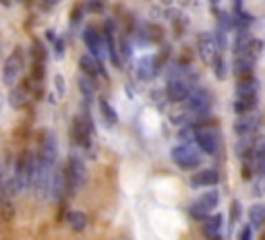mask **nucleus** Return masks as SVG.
I'll return each mask as SVG.
<instances>
[{"instance_id":"nucleus-1","label":"nucleus","mask_w":265,"mask_h":240,"mask_svg":"<svg viewBox=\"0 0 265 240\" xmlns=\"http://www.w3.org/2000/svg\"><path fill=\"white\" fill-rule=\"evenodd\" d=\"M63 170H65V180H67V190L69 193H77V190H81L85 180H87L85 162L77 154H71L69 162H67V168H63Z\"/></svg>"},{"instance_id":"nucleus-2","label":"nucleus","mask_w":265,"mask_h":240,"mask_svg":"<svg viewBox=\"0 0 265 240\" xmlns=\"http://www.w3.org/2000/svg\"><path fill=\"white\" fill-rule=\"evenodd\" d=\"M35 170H37V156L33 151H23L19 158H17V164H15V178L23 188H31L33 186V178H35Z\"/></svg>"},{"instance_id":"nucleus-3","label":"nucleus","mask_w":265,"mask_h":240,"mask_svg":"<svg viewBox=\"0 0 265 240\" xmlns=\"http://www.w3.org/2000/svg\"><path fill=\"white\" fill-rule=\"evenodd\" d=\"M170 156H172L174 164H176L180 170H187V172L197 170V168L201 166V162H203V160H201L199 149H197V147H193L191 143H180V145L172 147Z\"/></svg>"},{"instance_id":"nucleus-4","label":"nucleus","mask_w":265,"mask_h":240,"mask_svg":"<svg viewBox=\"0 0 265 240\" xmlns=\"http://www.w3.org/2000/svg\"><path fill=\"white\" fill-rule=\"evenodd\" d=\"M218 203H220V195H218V190H207V193H203L199 199H195L193 203H191V207H189V213H191V217L193 220H199V222H203L207 215H211V211H214L216 207H218Z\"/></svg>"},{"instance_id":"nucleus-5","label":"nucleus","mask_w":265,"mask_h":240,"mask_svg":"<svg viewBox=\"0 0 265 240\" xmlns=\"http://www.w3.org/2000/svg\"><path fill=\"white\" fill-rule=\"evenodd\" d=\"M211 104H214V95L203 87H193L187 98V108L195 116H205L209 112Z\"/></svg>"},{"instance_id":"nucleus-6","label":"nucleus","mask_w":265,"mask_h":240,"mask_svg":"<svg viewBox=\"0 0 265 240\" xmlns=\"http://www.w3.org/2000/svg\"><path fill=\"white\" fill-rule=\"evenodd\" d=\"M23 67H25L23 50H21V48H15V52L7 58L5 67H3V83H5L7 87H15V85H17V81L21 79Z\"/></svg>"},{"instance_id":"nucleus-7","label":"nucleus","mask_w":265,"mask_h":240,"mask_svg":"<svg viewBox=\"0 0 265 240\" xmlns=\"http://www.w3.org/2000/svg\"><path fill=\"white\" fill-rule=\"evenodd\" d=\"M83 41H85V46H87V50H89L91 56H95L97 60L108 58V50H106L104 35L95 27H85L83 29Z\"/></svg>"},{"instance_id":"nucleus-8","label":"nucleus","mask_w":265,"mask_h":240,"mask_svg":"<svg viewBox=\"0 0 265 240\" xmlns=\"http://www.w3.org/2000/svg\"><path fill=\"white\" fill-rule=\"evenodd\" d=\"M37 160L42 164H48V166H56V160H58V143H56V137L48 133L39 145V154H37Z\"/></svg>"},{"instance_id":"nucleus-9","label":"nucleus","mask_w":265,"mask_h":240,"mask_svg":"<svg viewBox=\"0 0 265 240\" xmlns=\"http://www.w3.org/2000/svg\"><path fill=\"white\" fill-rule=\"evenodd\" d=\"M164 93H166V98L172 104H180V102H187L189 93H191V87H189V83L185 79H168Z\"/></svg>"},{"instance_id":"nucleus-10","label":"nucleus","mask_w":265,"mask_h":240,"mask_svg":"<svg viewBox=\"0 0 265 240\" xmlns=\"http://www.w3.org/2000/svg\"><path fill=\"white\" fill-rule=\"evenodd\" d=\"M195 141H197V147L207 156H214L218 151V135H216V130L199 128L197 135H195Z\"/></svg>"},{"instance_id":"nucleus-11","label":"nucleus","mask_w":265,"mask_h":240,"mask_svg":"<svg viewBox=\"0 0 265 240\" xmlns=\"http://www.w3.org/2000/svg\"><path fill=\"white\" fill-rule=\"evenodd\" d=\"M197 48H199V54L205 62H214V58L218 56V41L214 35H209V33H203L199 35V41H197Z\"/></svg>"},{"instance_id":"nucleus-12","label":"nucleus","mask_w":265,"mask_h":240,"mask_svg":"<svg viewBox=\"0 0 265 240\" xmlns=\"http://www.w3.org/2000/svg\"><path fill=\"white\" fill-rule=\"evenodd\" d=\"M257 91H259V81L253 75L238 79V85H236V98L238 100H257Z\"/></svg>"},{"instance_id":"nucleus-13","label":"nucleus","mask_w":265,"mask_h":240,"mask_svg":"<svg viewBox=\"0 0 265 240\" xmlns=\"http://www.w3.org/2000/svg\"><path fill=\"white\" fill-rule=\"evenodd\" d=\"M220 182V174L218 170L214 168H207V170H197L193 176H191V184L195 188H201V186H216Z\"/></svg>"},{"instance_id":"nucleus-14","label":"nucleus","mask_w":265,"mask_h":240,"mask_svg":"<svg viewBox=\"0 0 265 240\" xmlns=\"http://www.w3.org/2000/svg\"><path fill=\"white\" fill-rule=\"evenodd\" d=\"M69 193L67 190V180H65V170L58 168L54 170V174H52V184H50V195L54 197V199H63L65 195Z\"/></svg>"},{"instance_id":"nucleus-15","label":"nucleus","mask_w":265,"mask_h":240,"mask_svg":"<svg viewBox=\"0 0 265 240\" xmlns=\"http://www.w3.org/2000/svg\"><path fill=\"white\" fill-rule=\"evenodd\" d=\"M232 69H234V73H236L238 79L251 77L253 75V69H255V58H251V56H247V54L240 52V54H236Z\"/></svg>"},{"instance_id":"nucleus-16","label":"nucleus","mask_w":265,"mask_h":240,"mask_svg":"<svg viewBox=\"0 0 265 240\" xmlns=\"http://www.w3.org/2000/svg\"><path fill=\"white\" fill-rule=\"evenodd\" d=\"M79 67H81L83 75H87V77H91V79H95V77L101 73L99 60H97L95 56H91V54H83V56L79 58Z\"/></svg>"},{"instance_id":"nucleus-17","label":"nucleus","mask_w":265,"mask_h":240,"mask_svg":"<svg viewBox=\"0 0 265 240\" xmlns=\"http://www.w3.org/2000/svg\"><path fill=\"white\" fill-rule=\"evenodd\" d=\"M257 126H259V118H255V116H244V114H242V116L236 120L234 130H236L238 137H244V135H253V133L257 130Z\"/></svg>"},{"instance_id":"nucleus-18","label":"nucleus","mask_w":265,"mask_h":240,"mask_svg":"<svg viewBox=\"0 0 265 240\" xmlns=\"http://www.w3.org/2000/svg\"><path fill=\"white\" fill-rule=\"evenodd\" d=\"M203 222H205V224H203V234H205L207 238L218 236V234H220V230H222V226H224V217H222L220 213L207 215Z\"/></svg>"},{"instance_id":"nucleus-19","label":"nucleus","mask_w":265,"mask_h":240,"mask_svg":"<svg viewBox=\"0 0 265 240\" xmlns=\"http://www.w3.org/2000/svg\"><path fill=\"white\" fill-rule=\"evenodd\" d=\"M249 224L251 228H261L265 224V205L263 203H255L249 209Z\"/></svg>"},{"instance_id":"nucleus-20","label":"nucleus","mask_w":265,"mask_h":240,"mask_svg":"<svg viewBox=\"0 0 265 240\" xmlns=\"http://www.w3.org/2000/svg\"><path fill=\"white\" fill-rule=\"evenodd\" d=\"M99 112H101V116H104L106 124H110V126L118 124V114H116V110L112 108V104H110L108 100H106V98H101V100H99Z\"/></svg>"},{"instance_id":"nucleus-21","label":"nucleus","mask_w":265,"mask_h":240,"mask_svg":"<svg viewBox=\"0 0 265 240\" xmlns=\"http://www.w3.org/2000/svg\"><path fill=\"white\" fill-rule=\"evenodd\" d=\"M9 104H11L15 110H21V108L27 104V93H25V89L11 87V91H9Z\"/></svg>"},{"instance_id":"nucleus-22","label":"nucleus","mask_w":265,"mask_h":240,"mask_svg":"<svg viewBox=\"0 0 265 240\" xmlns=\"http://www.w3.org/2000/svg\"><path fill=\"white\" fill-rule=\"evenodd\" d=\"M137 71H139V77H141L143 81H147V79H151V77L155 75V71H157V62H155L153 58H141V62H139V67H137Z\"/></svg>"},{"instance_id":"nucleus-23","label":"nucleus","mask_w":265,"mask_h":240,"mask_svg":"<svg viewBox=\"0 0 265 240\" xmlns=\"http://www.w3.org/2000/svg\"><path fill=\"white\" fill-rule=\"evenodd\" d=\"M67 222L75 232H83L87 226V215L83 211H69L67 213Z\"/></svg>"},{"instance_id":"nucleus-24","label":"nucleus","mask_w":265,"mask_h":240,"mask_svg":"<svg viewBox=\"0 0 265 240\" xmlns=\"http://www.w3.org/2000/svg\"><path fill=\"white\" fill-rule=\"evenodd\" d=\"M255 106H257V100H238V98H236V102H234V112L242 116V114H249Z\"/></svg>"},{"instance_id":"nucleus-25","label":"nucleus","mask_w":265,"mask_h":240,"mask_svg":"<svg viewBox=\"0 0 265 240\" xmlns=\"http://www.w3.org/2000/svg\"><path fill=\"white\" fill-rule=\"evenodd\" d=\"M79 85H81V93L85 95V100H91V95H93V91H95V87H93V79H91V77H87V75H83V77L79 79Z\"/></svg>"},{"instance_id":"nucleus-26","label":"nucleus","mask_w":265,"mask_h":240,"mask_svg":"<svg viewBox=\"0 0 265 240\" xmlns=\"http://www.w3.org/2000/svg\"><path fill=\"white\" fill-rule=\"evenodd\" d=\"M187 120H191V112H189L187 106L180 108V110H174V112L170 114V122H172V124H185Z\"/></svg>"},{"instance_id":"nucleus-27","label":"nucleus","mask_w":265,"mask_h":240,"mask_svg":"<svg viewBox=\"0 0 265 240\" xmlns=\"http://www.w3.org/2000/svg\"><path fill=\"white\" fill-rule=\"evenodd\" d=\"M31 58H33V62H42V64L46 60V48L39 41H33V46H31Z\"/></svg>"},{"instance_id":"nucleus-28","label":"nucleus","mask_w":265,"mask_h":240,"mask_svg":"<svg viewBox=\"0 0 265 240\" xmlns=\"http://www.w3.org/2000/svg\"><path fill=\"white\" fill-rule=\"evenodd\" d=\"M211 64H214V71H216V77L218 79H224L226 77V62H224L222 56H216Z\"/></svg>"},{"instance_id":"nucleus-29","label":"nucleus","mask_w":265,"mask_h":240,"mask_svg":"<svg viewBox=\"0 0 265 240\" xmlns=\"http://www.w3.org/2000/svg\"><path fill=\"white\" fill-rule=\"evenodd\" d=\"M240 211H242V209H240V203L234 199V201L230 203V224H236V222L240 220Z\"/></svg>"},{"instance_id":"nucleus-30","label":"nucleus","mask_w":265,"mask_h":240,"mask_svg":"<svg viewBox=\"0 0 265 240\" xmlns=\"http://www.w3.org/2000/svg\"><path fill=\"white\" fill-rule=\"evenodd\" d=\"M7 197H9V193H7V178H5L3 168H0V205L7 201Z\"/></svg>"},{"instance_id":"nucleus-31","label":"nucleus","mask_w":265,"mask_h":240,"mask_svg":"<svg viewBox=\"0 0 265 240\" xmlns=\"http://www.w3.org/2000/svg\"><path fill=\"white\" fill-rule=\"evenodd\" d=\"M251 238H253V228H251V224H249V226H242L236 240H251Z\"/></svg>"},{"instance_id":"nucleus-32","label":"nucleus","mask_w":265,"mask_h":240,"mask_svg":"<svg viewBox=\"0 0 265 240\" xmlns=\"http://www.w3.org/2000/svg\"><path fill=\"white\" fill-rule=\"evenodd\" d=\"M54 87H56L58 95L63 98V95H65V77H63V75H56V77H54Z\"/></svg>"},{"instance_id":"nucleus-33","label":"nucleus","mask_w":265,"mask_h":240,"mask_svg":"<svg viewBox=\"0 0 265 240\" xmlns=\"http://www.w3.org/2000/svg\"><path fill=\"white\" fill-rule=\"evenodd\" d=\"M87 9H89L91 13H101V11H104V5H101V0H89Z\"/></svg>"},{"instance_id":"nucleus-34","label":"nucleus","mask_w":265,"mask_h":240,"mask_svg":"<svg viewBox=\"0 0 265 240\" xmlns=\"http://www.w3.org/2000/svg\"><path fill=\"white\" fill-rule=\"evenodd\" d=\"M54 46H56V56L60 58L63 52H65V41H63V39H54Z\"/></svg>"},{"instance_id":"nucleus-35","label":"nucleus","mask_w":265,"mask_h":240,"mask_svg":"<svg viewBox=\"0 0 265 240\" xmlns=\"http://www.w3.org/2000/svg\"><path fill=\"white\" fill-rule=\"evenodd\" d=\"M44 3H46V5H50V7H52V5H56V3H58V0H44Z\"/></svg>"},{"instance_id":"nucleus-36","label":"nucleus","mask_w":265,"mask_h":240,"mask_svg":"<svg viewBox=\"0 0 265 240\" xmlns=\"http://www.w3.org/2000/svg\"><path fill=\"white\" fill-rule=\"evenodd\" d=\"M207 240H224V238H222V236L218 234V236H211V238H207Z\"/></svg>"},{"instance_id":"nucleus-37","label":"nucleus","mask_w":265,"mask_h":240,"mask_svg":"<svg viewBox=\"0 0 265 240\" xmlns=\"http://www.w3.org/2000/svg\"><path fill=\"white\" fill-rule=\"evenodd\" d=\"M211 3H214V5H218V0H211Z\"/></svg>"},{"instance_id":"nucleus-38","label":"nucleus","mask_w":265,"mask_h":240,"mask_svg":"<svg viewBox=\"0 0 265 240\" xmlns=\"http://www.w3.org/2000/svg\"><path fill=\"white\" fill-rule=\"evenodd\" d=\"M261 240H265V234H263V236H261Z\"/></svg>"}]
</instances>
